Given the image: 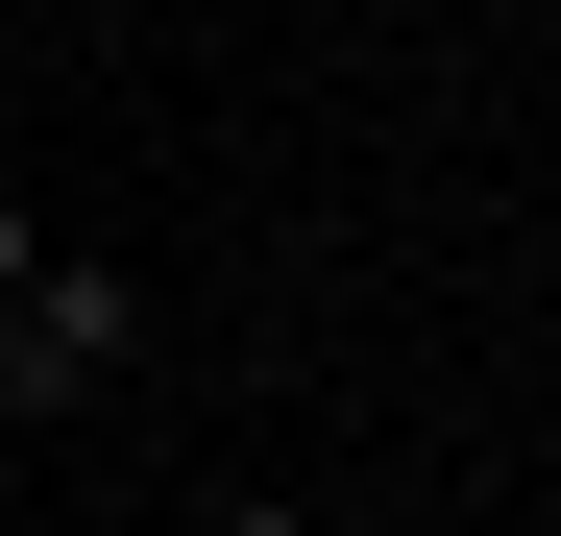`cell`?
<instances>
[{
	"label": "cell",
	"instance_id": "6da1fadb",
	"mask_svg": "<svg viewBox=\"0 0 561 536\" xmlns=\"http://www.w3.org/2000/svg\"><path fill=\"white\" fill-rule=\"evenodd\" d=\"M123 366H147V268L123 244H49L25 196H0V415H73Z\"/></svg>",
	"mask_w": 561,
	"mask_h": 536
},
{
	"label": "cell",
	"instance_id": "7a4b0ae2",
	"mask_svg": "<svg viewBox=\"0 0 561 536\" xmlns=\"http://www.w3.org/2000/svg\"><path fill=\"white\" fill-rule=\"evenodd\" d=\"M196 536H318V512H294V488H220V512H196Z\"/></svg>",
	"mask_w": 561,
	"mask_h": 536
}]
</instances>
